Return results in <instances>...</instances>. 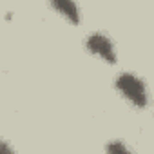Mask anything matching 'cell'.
<instances>
[{
  "label": "cell",
  "mask_w": 154,
  "mask_h": 154,
  "mask_svg": "<svg viewBox=\"0 0 154 154\" xmlns=\"http://www.w3.org/2000/svg\"><path fill=\"white\" fill-rule=\"evenodd\" d=\"M51 8L60 15L63 17L67 22L71 24H80L82 20V15H80V8L76 2H71V0H51Z\"/></svg>",
  "instance_id": "cell-3"
},
{
  "label": "cell",
  "mask_w": 154,
  "mask_h": 154,
  "mask_svg": "<svg viewBox=\"0 0 154 154\" xmlns=\"http://www.w3.org/2000/svg\"><path fill=\"white\" fill-rule=\"evenodd\" d=\"M0 154H17L15 149L11 147V143L8 140H2L0 141Z\"/></svg>",
  "instance_id": "cell-5"
},
{
  "label": "cell",
  "mask_w": 154,
  "mask_h": 154,
  "mask_svg": "<svg viewBox=\"0 0 154 154\" xmlns=\"http://www.w3.org/2000/svg\"><path fill=\"white\" fill-rule=\"evenodd\" d=\"M114 87L136 109H145L150 102L145 80L132 71H122L114 78Z\"/></svg>",
  "instance_id": "cell-1"
},
{
  "label": "cell",
  "mask_w": 154,
  "mask_h": 154,
  "mask_svg": "<svg viewBox=\"0 0 154 154\" xmlns=\"http://www.w3.org/2000/svg\"><path fill=\"white\" fill-rule=\"evenodd\" d=\"M105 154H132L129 145L122 140H111L105 145Z\"/></svg>",
  "instance_id": "cell-4"
},
{
  "label": "cell",
  "mask_w": 154,
  "mask_h": 154,
  "mask_svg": "<svg viewBox=\"0 0 154 154\" xmlns=\"http://www.w3.org/2000/svg\"><path fill=\"white\" fill-rule=\"evenodd\" d=\"M84 44H85V49L91 54H94L96 58H100L102 62L111 63V65L116 63L118 53H116V47H114L112 38L107 33H103V31H93V33H89L85 36Z\"/></svg>",
  "instance_id": "cell-2"
}]
</instances>
